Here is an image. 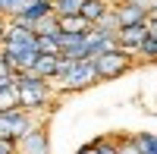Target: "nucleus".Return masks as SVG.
<instances>
[{
    "label": "nucleus",
    "mask_w": 157,
    "mask_h": 154,
    "mask_svg": "<svg viewBox=\"0 0 157 154\" xmlns=\"http://www.w3.org/2000/svg\"><path fill=\"white\" fill-rule=\"evenodd\" d=\"M16 75V101L22 110L38 113V110H50L54 107V82L41 79L35 72H13Z\"/></svg>",
    "instance_id": "1"
},
{
    "label": "nucleus",
    "mask_w": 157,
    "mask_h": 154,
    "mask_svg": "<svg viewBox=\"0 0 157 154\" xmlns=\"http://www.w3.org/2000/svg\"><path fill=\"white\" fill-rule=\"evenodd\" d=\"M94 82H101L98 69H94V60H66V57H60V66H57V75H54V91L75 94V91H85Z\"/></svg>",
    "instance_id": "2"
},
{
    "label": "nucleus",
    "mask_w": 157,
    "mask_h": 154,
    "mask_svg": "<svg viewBox=\"0 0 157 154\" xmlns=\"http://www.w3.org/2000/svg\"><path fill=\"white\" fill-rule=\"evenodd\" d=\"M132 66H135V57L129 54V50H123V47H113V50H107V54L94 57V69H98V79L101 82L120 79V75H126Z\"/></svg>",
    "instance_id": "3"
},
{
    "label": "nucleus",
    "mask_w": 157,
    "mask_h": 154,
    "mask_svg": "<svg viewBox=\"0 0 157 154\" xmlns=\"http://www.w3.org/2000/svg\"><path fill=\"white\" fill-rule=\"evenodd\" d=\"M38 123V113H29L22 107H10L0 113V138H10V142H19V138Z\"/></svg>",
    "instance_id": "4"
},
{
    "label": "nucleus",
    "mask_w": 157,
    "mask_h": 154,
    "mask_svg": "<svg viewBox=\"0 0 157 154\" xmlns=\"http://www.w3.org/2000/svg\"><path fill=\"white\" fill-rule=\"evenodd\" d=\"M16 154H50V135L44 120H38L29 132L16 142Z\"/></svg>",
    "instance_id": "5"
},
{
    "label": "nucleus",
    "mask_w": 157,
    "mask_h": 154,
    "mask_svg": "<svg viewBox=\"0 0 157 154\" xmlns=\"http://www.w3.org/2000/svg\"><path fill=\"white\" fill-rule=\"evenodd\" d=\"M145 38H148V22H138V25H126L116 32V44L129 50L132 57H138V47L145 44Z\"/></svg>",
    "instance_id": "6"
},
{
    "label": "nucleus",
    "mask_w": 157,
    "mask_h": 154,
    "mask_svg": "<svg viewBox=\"0 0 157 154\" xmlns=\"http://www.w3.org/2000/svg\"><path fill=\"white\" fill-rule=\"evenodd\" d=\"M110 10H113L116 22H120V29H126V25H138V22H148V16L132 3V0H116V6H110Z\"/></svg>",
    "instance_id": "7"
},
{
    "label": "nucleus",
    "mask_w": 157,
    "mask_h": 154,
    "mask_svg": "<svg viewBox=\"0 0 157 154\" xmlns=\"http://www.w3.org/2000/svg\"><path fill=\"white\" fill-rule=\"evenodd\" d=\"M50 13H54V0H32V3L25 6L19 16H13V19H19V22H25V25H35L38 19L50 16Z\"/></svg>",
    "instance_id": "8"
},
{
    "label": "nucleus",
    "mask_w": 157,
    "mask_h": 154,
    "mask_svg": "<svg viewBox=\"0 0 157 154\" xmlns=\"http://www.w3.org/2000/svg\"><path fill=\"white\" fill-rule=\"evenodd\" d=\"M57 66H60V57H50V54H41V57L35 60L32 72H35V75H41V79H47V82H54V75H57Z\"/></svg>",
    "instance_id": "9"
},
{
    "label": "nucleus",
    "mask_w": 157,
    "mask_h": 154,
    "mask_svg": "<svg viewBox=\"0 0 157 154\" xmlns=\"http://www.w3.org/2000/svg\"><path fill=\"white\" fill-rule=\"evenodd\" d=\"M32 32L38 35V38H60V19L54 16V13H50V16H44V19H38L35 25H32Z\"/></svg>",
    "instance_id": "10"
},
{
    "label": "nucleus",
    "mask_w": 157,
    "mask_h": 154,
    "mask_svg": "<svg viewBox=\"0 0 157 154\" xmlns=\"http://www.w3.org/2000/svg\"><path fill=\"white\" fill-rule=\"evenodd\" d=\"M110 13V0H85V6H82V16L94 25L98 19H104Z\"/></svg>",
    "instance_id": "11"
},
{
    "label": "nucleus",
    "mask_w": 157,
    "mask_h": 154,
    "mask_svg": "<svg viewBox=\"0 0 157 154\" xmlns=\"http://www.w3.org/2000/svg\"><path fill=\"white\" fill-rule=\"evenodd\" d=\"M82 6L85 0H54V16L63 19V16H82Z\"/></svg>",
    "instance_id": "12"
},
{
    "label": "nucleus",
    "mask_w": 157,
    "mask_h": 154,
    "mask_svg": "<svg viewBox=\"0 0 157 154\" xmlns=\"http://www.w3.org/2000/svg\"><path fill=\"white\" fill-rule=\"evenodd\" d=\"M60 29L63 32H72V35H85V32H91V22L85 16H63L60 19Z\"/></svg>",
    "instance_id": "13"
},
{
    "label": "nucleus",
    "mask_w": 157,
    "mask_h": 154,
    "mask_svg": "<svg viewBox=\"0 0 157 154\" xmlns=\"http://www.w3.org/2000/svg\"><path fill=\"white\" fill-rule=\"evenodd\" d=\"M29 3H32V0H0V16H3V19H13V16H19Z\"/></svg>",
    "instance_id": "14"
},
{
    "label": "nucleus",
    "mask_w": 157,
    "mask_h": 154,
    "mask_svg": "<svg viewBox=\"0 0 157 154\" xmlns=\"http://www.w3.org/2000/svg\"><path fill=\"white\" fill-rule=\"evenodd\" d=\"M91 29H94V32H101V35H116V32H120V22H116L113 10H110L107 16H104V19H98L94 25H91Z\"/></svg>",
    "instance_id": "15"
},
{
    "label": "nucleus",
    "mask_w": 157,
    "mask_h": 154,
    "mask_svg": "<svg viewBox=\"0 0 157 154\" xmlns=\"http://www.w3.org/2000/svg\"><path fill=\"white\" fill-rule=\"evenodd\" d=\"M138 60H148V63H157V38H145V44L138 47Z\"/></svg>",
    "instance_id": "16"
},
{
    "label": "nucleus",
    "mask_w": 157,
    "mask_h": 154,
    "mask_svg": "<svg viewBox=\"0 0 157 154\" xmlns=\"http://www.w3.org/2000/svg\"><path fill=\"white\" fill-rule=\"evenodd\" d=\"M135 142H138L141 154H157V135H154V132H138Z\"/></svg>",
    "instance_id": "17"
},
{
    "label": "nucleus",
    "mask_w": 157,
    "mask_h": 154,
    "mask_svg": "<svg viewBox=\"0 0 157 154\" xmlns=\"http://www.w3.org/2000/svg\"><path fill=\"white\" fill-rule=\"evenodd\" d=\"M35 38H38V35H35ZM38 54L60 57V44H57V38H38Z\"/></svg>",
    "instance_id": "18"
},
{
    "label": "nucleus",
    "mask_w": 157,
    "mask_h": 154,
    "mask_svg": "<svg viewBox=\"0 0 157 154\" xmlns=\"http://www.w3.org/2000/svg\"><path fill=\"white\" fill-rule=\"evenodd\" d=\"M116 151H120V154H141V148H138V142H135V135H123L120 142H116Z\"/></svg>",
    "instance_id": "19"
},
{
    "label": "nucleus",
    "mask_w": 157,
    "mask_h": 154,
    "mask_svg": "<svg viewBox=\"0 0 157 154\" xmlns=\"http://www.w3.org/2000/svg\"><path fill=\"white\" fill-rule=\"evenodd\" d=\"M132 3H135L141 13H145L148 19H151V16H157V0H132Z\"/></svg>",
    "instance_id": "20"
},
{
    "label": "nucleus",
    "mask_w": 157,
    "mask_h": 154,
    "mask_svg": "<svg viewBox=\"0 0 157 154\" xmlns=\"http://www.w3.org/2000/svg\"><path fill=\"white\" fill-rule=\"evenodd\" d=\"M16 91V75H0V94H13Z\"/></svg>",
    "instance_id": "21"
},
{
    "label": "nucleus",
    "mask_w": 157,
    "mask_h": 154,
    "mask_svg": "<svg viewBox=\"0 0 157 154\" xmlns=\"http://www.w3.org/2000/svg\"><path fill=\"white\" fill-rule=\"evenodd\" d=\"M0 154H16V142H10V138H0Z\"/></svg>",
    "instance_id": "22"
},
{
    "label": "nucleus",
    "mask_w": 157,
    "mask_h": 154,
    "mask_svg": "<svg viewBox=\"0 0 157 154\" xmlns=\"http://www.w3.org/2000/svg\"><path fill=\"white\" fill-rule=\"evenodd\" d=\"M0 75H13V66L6 63V57H3V54H0Z\"/></svg>",
    "instance_id": "23"
},
{
    "label": "nucleus",
    "mask_w": 157,
    "mask_h": 154,
    "mask_svg": "<svg viewBox=\"0 0 157 154\" xmlns=\"http://www.w3.org/2000/svg\"><path fill=\"white\" fill-rule=\"evenodd\" d=\"M148 35H151V38H157V16H151V19H148Z\"/></svg>",
    "instance_id": "24"
},
{
    "label": "nucleus",
    "mask_w": 157,
    "mask_h": 154,
    "mask_svg": "<svg viewBox=\"0 0 157 154\" xmlns=\"http://www.w3.org/2000/svg\"><path fill=\"white\" fill-rule=\"evenodd\" d=\"M75 154H98V151H94V148H91V142H88V145H82V148H78Z\"/></svg>",
    "instance_id": "25"
}]
</instances>
